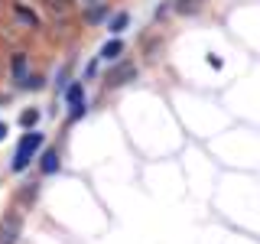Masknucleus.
Listing matches in <instances>:
<instances>
[{"label": "nucleus", "instance_id": "obj_1", "mask_svg": "<svg viewBox=\"0 0 260 244\" xmlns=\"http://www.w3.org/2000/svg\"><path fill=\"white\" fill-rule=\"evenodd\" d=\"M43 143H46V134H39V130H26V134L20 137V143H16V153H13V163H10L13 173H26L29 163L43 153Z\"/></svg>", "mask_w": 260, "mask_h": 244}, {"label": "nucleus", "instance_id": "obj_2", "mask_svg": "<svg viewBox=\"0 0 260 244\" xmlns=\"http://www.w3.org/2000/svg\"><path fill=\"white\" fill-rule=\"evenodd\" d=\"M130 78H137V65L134 62H120V65H114V69L108 72V81H104V85L120 88V85H127Z\"/></svg>", "mask_w": 260, "mask_h": 244}, {"label": "nucleus", "instance_id": "obj_3", "mask_svg": "<svg viewBox=\"0 0 260 244\" xmlns=\"http://www.w3.org/2000/svg\"><path fill=\"white\" fill-rule=\"evenodd\" d=\"M20 228H23V218L20 215L4 218V225H0V244H16V238H20Z\"/></svg>", "mask_w": 260, "mask_h": 244}, {"label": "nucleus", "instance_id": "obj_4", "mask_svg": "<svg viewBox=\"0 0 260 244\" xmlns=\"http://www.w3.org/2000/svg\"><path fill=\"white\" fill-rule=\"evenodd\" d=\"M59 166H62L59 150H55V146H46V150L39 153V169H43V176H55V173H59Z\"/></svg>", "mask_w": 260, "mask_h": 244}, {"label": "nucleus", "instance_id": "obj_5", "mask_svg": "<svg viewBox=\"0 0 260 244\" xmlns=\"http://www.w3.org/2000/svg\"><path fill=\"white\" fill-rule=\"evenodd\" d=\"M98 55H101V62H120V55H124V43L114 36V39H108V43L101 46V52H98Z\"/></svg>", "mask_w": 260, "mask_h": 244}, {"label": "nucleus", "instance_id": "obj_6", "mask_svg": "<svg viewBox=\"0 0 260 244\" xmlns=\"http://www.w3.org/2000/svg\"><path fill=\"white\" fill-rule=\"evenodd\" d=\"M13 16L20 23H26L29 29H39V16H36V10L32 7H26V4H13Z\"/></svg>", "mask_w": 260, "mask_h": 244}, {"label": "nucleus", "instance_id": "obj_7", "mask_svg": "<svg viewBox=\"0 0 260 244\" xmlns=\"http://www.w3.org/2000/svg\"><path fill=\"white\" fill-rule=\"evenodd\" d=\"M10 75H13V81H23V78H26V52H13Z\"/></svg>", "mask_w": 260, "mask_h": 244}, {"label": "nucleus", "instance_id": "obj_8", "mask_svg": "<svg viewBox=\"0 0 260 244\" xmlns=\"http://www.w3.org/2000/svg\"><path fill=\"white\" fill-rule=\"evenodd\" d=\"M127 26H130V13H124V10H120V13H114L111 20H108V29H111V36H120V33H124Z\"/></svg>", "mask_w": 260, "mask_h": 244}, {"label": "nucleus", "instance_id": "obj_9", "mask_svg": "<svg viewBox=\"0 0 260 244\" xmlns=\"http://www.w3.org/2000/svg\"><path fill=\"white\" fill-rule=\"evenodd\" d=\"M62 95H65V104L72 108V104H78L81 98H85V85H81V81H69V88H65Z\"/></svg>", "mask_w": 260, "mask_h": 244}, {"label": "nucleus", "instance_id": "obj_10", "mask_svg": "<svg viewBox=\"0 0 260 244\" xmlns=\"http://www.w3.org/2000/svg\"><path fill=\"white\" fill-rule=\"evenodd\" d=\"M20 124L26 127V130H36V124H39V111H36V108H26V111L20 114Z\"/></svg>", "mask_w": 260, "mask_h": 244}, {"label": "nucleus", "instance_id": "obj_11", "mask_svg": "<svg viewBox=\"0 0 260 244\" xmlns=\"http://www.w3.org/2000/svg\"><path fill=\"white\" fill-rule=\"evenodd\" d=\"M46 7H49L52 13H59V16H69V10H72L69 0H46Z\"/></svg>", "mask_w": 260, "mask_h": 244}, {"label": "nucleus", "instance_id": "obj_12", "mask_svg": "<svg viewBox=\"0 0 260 244\" xmlns=\"http://www.w3.org/2000/svg\"><path fill=\"white\" fill-rule=\"evenodd\" d=\"M46 81H43V75H26L20 81V88H26V92H39V88H43Z\"/></svg>", "mask_w": 260, "mask_h": 244}, {"label": "nucleus", "instance_id": "obj_13", "mask_svg": "<svg viewBox=\"0 0 260 244\" xmlns=\"http://www.w3.org/2000/svg\"><path fill=\"white\" fill-rule=\"evenodd\" d=\"M85 114H88V101H85V98H81L78 104H72V108H69V117H72V120H81Z\"/></svg>", "mask_w": 260, "mask_h": 244}, {"label": "nucleus", "instance_id": "obj_14", "mask_svg": "<svg viewBox=\"0 0 260 244\" xmlns=\"http://www.w3.org/2000/svg\"><path fill=\"white\" fill-rule=\"evenodd\" d=\"M199 4L202 0H176V10L179 13H192V10H199Z\"/></svg>", "mask_w": 260, "mask_h": 244}, {"label": "nucleus", "instance_id": "obj_15", "mask_svg": "<svg viewBox=\"0 0 260 244\" xmlns=\"http://www.w3.org/2000/svg\"><path fill=\"white\" fill-rule=\"evenodd\" d=\"M55 88H59V92L69 88V69H59V75H55Z\"/></svg>", "mask_w": 260, "mask_h": 244}, {"label": "nucleus", "instance_id": "obj_16", "mask_svg": "<svg viewBox=\"0 0 260 244\" xmlns=\"http://www.w3.org/2000/svg\"><path fill=\"white\" fill-rule=\"evenodd\" d=\"M104 13H108V7H94V10L88 13V20H91V23H98V20H101Z\"/></svg>", "mask_w": 260, "mask_h": 244}, {"label": "nucleus", "instance_id": "obj_17", "mask_svg": "<svg viewBox=\"0 0 260 244\" xmlns=\"http://www.w3.org/2000/svg\"><path fill=\"white\" fill-rule=\"evenodd\" d=\"M7 134H10V127H7L4 120H0V140H7Z\"/></svg>", "mask_w": 260, "mask_h": 244}, {"label": "nucleus", "instance_id": "obj_18", "mask_svg": "<svg viewBox=\"0 0 260 244\" xmlns=\"http://www.w3.org/2000/svg\"><path fill=\"white\" fill-rule=\"evenodd\" d=\"M0 108H4V95H0Z\"/></svg>", "mask_w": 260, "mask_h": 244}, {"label": "nucleus", "instance_id": "obj_19", "mask_svg": "<svg viewBox=\"0 0 260 244\" xmlns=\"http://www.w3.org/2000/svg\"><path fill=\"white\" fill-rule=\"evenodd\" d=\"M85 4H94V0H85Z\"/></svg>", "mask_w": 260, "mask_h": 244}]
</instances>
